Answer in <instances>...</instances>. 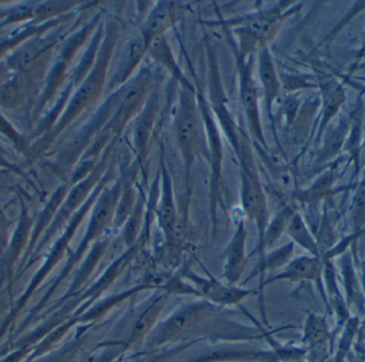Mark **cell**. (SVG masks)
<instances>
[{
    "mask_svg": "<svg viewBox=\"0 0 365 362\" xmlns=\"http://www.w3.org/2000/svg\"><path fill=\"white\" fill-rule=\"evenodd\" d=\"M115 32V28L109 27L107 30L106 36L103 38L93 68L85 79L75 87L63 112L61 113L53 128L43 134L36 142L32 143L30 159H36L46 153L47 149L55 143L58 137L66 128L70 127L100 97L103 87L106 83L107 68L110 61L113 45L117 40Z\"/></svg>",
    "mask_w": 365,
    "mask_h": 362,
    "instance_id": "1",
    "label": "cell"
},
{
    "mask_svg": "<svg viewBox=\"0 0 365 362\" xmlns=\"http://www.w3.org/2000/svg\"><path fill=\"white\" fill-rule=\"evenodd\" d=\"M96 23V21L81 28L78 32L73 34L70 38H66L63 44L61 45L59 53L51 62V68L45 77L42 91L36 104L32 107L31 117L34 121L40 119L41 117H43V113L48 108L49 105L55 104L58 93L61 91L66 79H68V73L71 63L83 43L89 38V34L94 29Z\"/></svg>",
    "mask_w": 365,
    "mask_h": 362,
    "instance_id": "2",
    "label": "cell"
},
{
    "mask_svg": "<svg viewBox=\"0 0 365 362\" xmlns=\"http://www.w3.org/2000/svg\"><path fill=\"white\" fill-rule=\"evenodd\" d=\"M217 308L203 299L182 306L166 320L158 323L148 338V346L160 348L188 337L216 314Z\"/></svg>",
    "mask_w": 365,
    "mask_h": 362,
    "instance_id": "3",
    "label": "cell"
},
{
    "mask_svg": "<svg viewBox=\"0 0 365 362\" xmlns=\"http://www.w3.org/2000/svg\"><path fill=\"white\" fill-rule=\"evenodd\" d=\"M121 191L122 181H118L110 188H103L102 192L100 193L98 199L94 203L93 207H92L91 218H90L85 235L79 243L76 252L71 256L68 265L64 267L55 284L51 287L48 292L45 294L47 299H51V295L58 288L57 286H59L63 282L64 278L70 274L74 265H76V263L81 260L86 250L89 248L90 244L100 239L105 230L108 228L109 225L113 223V218H115V209H117Z\"/></svg>",
    "mask_w": 365,
    "mask_h": 362,
    "instance_id": "4",
    "label": "cell"
},
{
    "mask_svg": "<svg viewBox=\"0 0 365 362\" xmlns=\"http://www.w3.org/2000/svg\"><path fill=\"white\" fill-rule=\"evenodd\" d=\"M107 159H108V154H104L102 159L98 162L96 168L86 179L77 182V183L72 184V186L68 188L61 206H60L55 218H53V222L49 225L48 228L36 244V248H34V252L30 257L31 259H30L29 262L34 259V257L40 254L42 250H44L48 246V244L53 241V238L58 235V233L63 230L64 227L70 222L71 218L90 198L92 193L94 192L100 182L104 179Z\"/></svg>",
    "mask_w": 365,
    "mask_h": 362,
    "instance_id": "5",
    "label": "cell"
},
{
    "mask_svg": "<svg viewBox=\"0 0 365 362\" xmlns=\"http://www.w3.org/2000/svg\"><path fill=\"white\" fill-rule=\"evenodd\" d=\"M238 159L240 164V201H242V211L250 222L257 227V252L259 259L262 255V244H263L264 235L268 225L267 203H266L265 193L262 188L255 164L251 156L245 147H240L237 151Z\"/></svg>",
    "mask_w": 365,
    "mask_h": 362,
    "instance_id": "6",
    "label": "cell"
},
{
    "mask_svg": "<svg viewBox=\"0 0 365 362\" xmlns=\"http://www.w3.org/2000/svg\"><path fill=\"white\" fill-rule=\"evenodd\" d=\"M289 4L283 2L269 10L245 17L237 23L238 27L234 31L237 34L240 45L236 49L242 55H253L257 49L266 48V45L276 36L283 21L291 14Z\"/></svg>",
    "mask_w": 365,
    "mask_h": 362,
    "instance_id": "7",
    "label": "cell"
},
{
    "mask_svg": "<svg viewBox=\"0 0 365 362\" xmlns=\"http://www.w3.org/2000/svg\"><path fill=\"white\" fill-rule=\"evenodd\" d=\"M192 92L182 89L180 94V104L175 117L178 143L181 149L182 157L186 166L187 174L195 158L204 147L203 134L201 130L199 111L195 106Z\"/></svg>",
    "mask_w": 365,
    "mask_h": 362,
    "instance_id": "8",
    "label": "cell"
},
{
    "mask_svg": "<svg viewBox=\"0 0 365 362\" xmlns=\"http://www.w3.org/2000/svg\"><path fill=\"white\" fill-rule=\"evenodd\" d=\"M46 74L47 70L38 68L14 73L0 87V110L16 112L25 107L32 109L42 91Z\"/></svg>",
    "mask_w": 365,
    "mask_h": 362,
    "instance_id": "9",
    "label": "cell"
},
{
    "mask_svg": "<svg viewBox=\"0 0 365 362\" xmlns=\"http://www.w3.org/2000/svg\"><path fill=\"white\" fill-rule=\"evenodd\" d=\"M182 278L188 282L187 284L192 289L195 297L217 307L240 305L247 297L255 294V290L230 286L212 277L210 274L208 276L197 275L190 269L182 272Z\"/></svg>",
    "mask_w": 365,
    "mask_h": 362,
    "instance_id": "10",
    "label": "cell"
},
{
    "mask_svg": "<svg viewBox=\"0 0 365 362\" xmlns=\"http://www.w3.org/2000/svg\"><path fill=\"white\" fill-rule=\"evenodd\" d=\"M237 62L238 87H240V104L244 109L245 117L251 134L257 142L266 147L262 129L261 117L259 110V95L252 74V55H245L235 48Z\"/></svg>",
    "mask_w": 365,
    "mask_h": 362,
    "instance_id": "11",
    "label": "cell"
},
{
    "mask_svg": "<svg viewBox=\"0 0 365 362\" xmlns=\"http://www.w3.org/2000/svg\"><path fill=\"white\" fill-rule=\"evenodd\" d=\"M34 224V218L30 216L25 203L21 199V212L16 227L11 235L6 250L0 257V288L4 284H8V287L12 284L15 265L19 259L23 258L21 255H25L27 250Z\"/></svg>",
    "mask_w": 365,
    "mask_h": 362,
    "instance_id": "12",
    "label": "cell"
},
{
    "mask_svg": "<svg viewBox=\"0 0 365 362\" xmlns=\"http://www.w3.org/2000/svg\"><path fill=\"white\" fill-rule=\"evenodd\" d=\"M61 36L45 38V34L34 36L13 51L6 61L14 73L24 72L31 66L51 59L53 50L60 44Z\"/></svg>",
    "mask_w": 365,
    "mask_h": 362,
    "instance_id": "13",
    "label": "cell"
},
{
    "mask_svg": "<svg viewBox=\"0 0 365 362\" xmlns=\"http://www.w3.org/2000/svg\"><path fill=\"white\" fill-rule=\"evenodd\" d=\"M323 275V259L314 256H302L292 259L289 265H285L278 273L265 278L259 288V292L263 293L264 288L280 282H317Z\"/></svg>",
    "mask_w": 365,
    "mask_h": 362,
    "instance_id": "14",
    "label": "cell"
},
{
    "mask_svg": "<svg viewBox=\"0 0 365 362\" xmlns=\"http://www.w3.org/2000/svg\"><path fill=\"white\" fill-rule=\"evenodd\" d=\"M246 226L244 220H240L236 225L233 237L225 252L222 277L225 278V284L230 286H236L246 269Z\"/></svg>",
    "mask_w": 365,
    "mask_h": 362,
    "instance_id": "15",
    "label": "cell"
},
{
    "mask_svg": "<svg viewBox=\"0 0 365 362\" xmlns=\"http://www.w3.org/2000/svg\"><path fill=\"white\" fill-rule=\"evenodd\" d=\"M180 18L177 2L160 1L148 15L141 28V34L145 45L155 38L165 36V33L178 23Z\"/></svg>",
    "mask_w": 365,
    "mask_h": 362,
    "instance_id": "16",
    "label": "cell"
},
{
    "mask_svg": "<svg viewBox=\"0 0 365 362\" xmlns=\"http://www.w3.org/2000/svg\"><path fill=\"white\" fill-rule=\"evenodd\" d=\"M168 293H165L156 297L139 316L124 346V350H130L147 341L152 331L158 326V320L168 303Z\"/></svg>",
    "mask_w": 365,
    "mask_h": 362,
    "instance_id": "17",
    "label": "cell"
},
{
    "mask_svg": "<svg viewBox=\"0 0 365 362\" xmlns=\"http://www.w3.org/2000/svg\"><path fill=\"white\" fill-rule=\"evenodd\" d=\"M158 223L164 231L167 241L173 243L177 238L178 215L173 196V181L164 164H162V195L158 205Z\"/></svg>",
    "mask_w": 365,
    "mask_h": 362,
    "instance_id": "18",
    "label": "cell"
},
{
    "mask_svg": "<svg viewBox=\"0 0 365 362\" xmlns=\"http://www.w3.org/2000/svg\"><path fill=\"white\" fill-rule=\"evenodd\" d=\"M147 53V45L141 36L133 38L124 46L121 57L118 62L117 70L111 78V90L122 87L128 82L130 75L135 72L143 60V55Z\"/></svg>",
    "mask_w": 365,
    "mask_h": 362,
    "instance_id": "19",
    "label": "cell"
},
{
    "mask_svg": "<svg viewBox=\"0 0 365 362\" xmlns=\"http://www.w3.org/2000/svg\"><path fill=\"white\" fill-rule=\"evenodd\" d=\"M68 188H70L66 184H62L59 188H57V190L51 195L48 203L45 205L44 209L42 210L40 215L34 220L29 245H28L27 250H26L25 255H24L23 260H25V259L27 260V259H30V257H31L32 252H34L38 242L40 241L41 237L44 235L45 231L47 230L49 225L53 222L58 209H59L66 193H68Z\"/></svg>",
    "mask_w": 365,
    "mask_h": 362,
    "instance_id": "20",
    "label": "cell"
},
{
    "mask_svg": "<svg viewBox=\"0 0 365 362\" xmlns=\"http://www.w3.org/2000/svg\"><path fill=\"white\" fill-rule=\"evenodd\" d=\"M70 17L71 14H68L60 17V18L47 21V23H42V25H26L23 29L11 34L8 38H0V62L4 61L13 51L16 50L21 45L29 41L30 38L41 36V34H46L47 32L56 29L62 23L68 21Z\"/></svg>",
    "mask_w": 365,
    "mask_h": 362,
    "instance_id": "21",
    "label": "cell"
},
{
    "mask_svg": "<svg viewBox=\"0 0 365 362\" xmlns=\"http://www.w3.org/2000/svg\"><path fill=\"white\" fill-rule=\"evenodd\" d=\"M259 76L263 87L266 110L270 119L272 117V107L280 94V81L274 68L272 55L267 47L261 49L259 53Z\"/></svg>",
    "mask_w": 365,
    "mask_h": 362,
    "instance_id": "22",
    "label": "cell"
},
{
    "mask_svg": "<svg viewBox=\"0 0 365 362\" xmlns=\"http://www.w3.org/2000/svg\"><path fill=\"white\" fill-rule=\"evenodd\" d=\"M321 92L323 115L319 124V137H322L328 124L338 115L345 102L344 90L336 79L324 81L321 85Z\"/></svg>",
    "mask_w": 365,
    "mask_h": 362,
    "instance_id": "23",
    "label": "cell"
},
{
    "mask_svg": "<svg viewBox=\"0 0 365 362\" xmlns=\"http://www.w3.org/2000/svg\"><path fill=\"white\" fill-rule=\"evenodd\" d=\"M150 57L156 62V63L162 65L165 70H168L169 74L173 75V78L177 79L180 83L182 85V89L187 90V91L192 92V87L190 83L185 79L184 75H182V70H180L179 65H178L177 61H175V55H173V50H171L170 46H169L168 42H167L165 36H160V38H155L150 43L148 46V53Z\"/></svg>",
    "mask_w": 365,
    "mask_h": 362,
    "instance_id": "24",
    "label": "cell"
},
{
    "mask_svg": "<svg viewBox=\"0 0 365 362\" xmlns=\"http://www.w3.org/2000/svg\"><path fill=\"white\" fill-rule=\"evenodd\" d=\"M78 4V1H44L34 4L31 21L28 25H42L47 21L66 16L71 14L73 9Z\"/></svg>",
    "mask_w": 365,
    "mask_h": 362,
    "instance_id": "25",
    "label": "cell"
},
{
    "mask_svg": "<svg viewBox=\"0 0 365 362\" xmlns=\"http://www.w3.org/2000/svg\"><path fill=\"white\" fill-rule=\"evenodd\" d=\"M285 233L291 238L294 244H297L300 247L304 248L311 256L321 258L317 240L313 237L312 233L307 227L304 218L298 212L295 211V213L292 215Z\"/></svg>",
    "mask_w": 365,
    "mask_h": 362,
    "instance_id": "26",
    "label": "cell"
},
{
    "mask_svg": "<svg viewBox=\"0 0 365 362\" xmlns=\"http://www.w3.org/2000/svg\"><path fill=\"white\" fill-rule=\"evenodd\" d=\"M294 255V243L285 244L282 247L277 248V250H272V252H268L264 257L263 261L259 265H257V271L255 274L248 278L255 277L259 276V287L263 284L264 280L266 278V274L267 272H274L276 270H282L285 265H289L293 259Z\"/></svg>",
    "mask_w": 365,
    "mask_h": 362,
    "instance_id": "27",
    "label": "cell"
},
{
    "mask_svg": "<svg viewBox=\"0 0 365 362\" xmlns=\"http://www.w3.org/2000/svg\"><path fill=\"white\" fill-rule=\"evenodd\" d=\"M156 100L148 102L147 106L143 109L139 122L135 127L134 141L139 159L145 160L148 151V141H149L150 132L154 123V117L156 115Z\"/></svg>",
    "mask_w": 365,
    "mask_h": 362,
    "instance_id": "28",
    "label": "cell"
},
{
    "mask_svg": "<svg viewBox=\"0 0 365 362\" xmlns=\"http://www.w3.org/2000/svg\"><path fill=\"white\" fill-rule=\"evenodd\" d=\"M294 213H295V211L291 207L283 208L268 223L265 235H264L263 244H262V255L261 258L259 259V265L263 261L268 248L274 247V244L280 240L283 233H285L287 225H289V220H291Z\"/></svg>",
    "mask_w": 365,
    "mask_h": 362,
    "instance_id": "29",
    "label": "cell"
},
{
    "mask_svg": "<svg viewBox=\"0 0 365 362\" xmlns=\"http://www.w3.org/2000/svg\"><path fill=\"white\" fill-rule=\"evenodd\" d=\"M0 138L9 141L11 145L25 157L31 155L32 142L30 137L21 134L0 110Z\"/></svg>",
    "mask_w": 365,
    "mask_h": 362,
    "instance_id": "30",
    "label": "cell"
},
{
    "mask_svg": "<svg viewBox=\"0 0 365 362\" xmlns=\"http://www.w3.org/2000/svg\"><path fill=\"white\" fill-rule=\"evenodd\" d=\"M329 338V331L326 319L317 314H310L304 327L302 342L309 348H317L325 344Z\"/></svg>",
    "mask_w": 365,
    "mask_h": 362,
    "instance_id": "31",
    "label": "cell"
},
{
    "mask_svg": "<svg viewBox=\"0 0 365 362\" xmlns=\"http://www.w3.org/2000/svg\"><path fill=\"white\" fill-rule=\"evenodd\" d=\"M334 171H327L325 174L319 177L310 188L302 191L298 195V198L302 203H309V205H317L322 199L325 198L329 194L332 186H334Z\"/></svg>",
    "mask_w": 365,
    "mask_h": 362,
    "instance_id": "32",
    "label": "cell"
},
{
    "mask_svg": "<svg viewBox=\"0 0 365 362\" xmlns=\"http://www.w3.org/2000/svg\"><path fill=\"white\" fill-rule=\"evenodd\" d=\"M347 132H349V126L345 122H341L330 134H327L324 143L323 151L319 155V160L321 164L332 159L340 151L343 143L345 142Z\"/></svg>",
    "mask_w": 365,
    "mask_h": 362,
    "instance_id": "33",
    "label": "cell"
},
{
    "mask_svg": "<svg viewBox=\"0 0 365 362\" xmlns=\"http://www.w3.org/2000/svg\"><path fill=\"white\" fill-rule=\"evenodd\" d=\"M351 218L354 235H358L365 228V188H360L354 196Z\"/></svg>",
    "mask_w": 365,
    "mask_h": 362,
    "instance_id": "34",
    "label": "cell"
},
{
    "mask_svg": "<svg viewBox=\"0 0 365 362\" xmlns=\"http://www.w3.org/2000/svg\"><path fill=\"white\" fill-rule=\"evenodd\" d=\"M0 171H8V172L13 173L17 176L26 179L25 173L15 164L12 155H11L8 149L2 144V142H0Z\"/></svg>",
    "mask_w": 365,
    "mask_h": 362,
    "instance_id": "35",
    "label": "cell"
},
{
    "mask_svg": "<svg viewBox=\"0 0 365 362\" xmlns=\"http://www.w3.org/2000/svg\"><path fill=\"white\" fill-rule=\"evenodd\" d=\"M11 225H12V222L9 220L4 210L0 208V257L2 256L9 244L11 237Z\"/></svg>",
    "mask_w": 365,
    "mask_h": 362,
    "instance_id": "36",
    "label": "cell"
},
{
    "mask_svg": "<svg viewBox=\"0 0 365 362\" xmlns=\"http://www.w3.org/2000/svg\"><path fill=\"white\" fill-rule=\"evenodd\" d=\"M13 74H14V72L11 70L6 60L0 62V87H1L4 83H6V81L13 76Z\"/></svg>",
    "mask_w": 365,
    "mask_h": 362,
    "instance_id": "37",
    "label": "cell"
},
{
    "mask_svg": "<svg viewBox=\"0 0 365 362\" xmlns=\"http://www.w3.org/2000/svg\"><path fill=\"white\" fill-rule=\"evenodd\" d=\"M71 359H72V352H64L47 357V358L42 359V361L38 362H70Z\"/></svg>",
    "mask_w": 365,
    "mask_h": 362,
    "instance_id": "38",
    "label": "cell"
},
{
    "mask_svg": "<svg viewBox=\"0 0 365 362\" xmlns=\"http://www.w3.org/2000/svg\"><path fill=\"white\" fill-rule=\"evenodd\" d=\"M357 168L359 170L365 168V144L359 147V151L357 153Z\"/></svg>",
    "mask_w": 365,
    "mask_h": 362,
    "instance_id": "39",
    "label": "cell"
},
{
    "mask_svg": "<svg viewBox=\"0 0 365 362\" xmlns=\"http://www.w3.org/2000/svg\"><path fill=\"white\" fill-rule=\"evenodd\" d=\"M12 23V21H11L10 17H6V18L2 19L1 21H0V31H1L4 28H6V26L11 25Z\"/></svg>",
    "mask_w": 365,
    "mask_h": 362,
    "instance_id": "40",
    "label": "cell"
},
{
    "mask_svg": "<svg viewBox=\"0 0 365 362\" xmlns=\"http://www.w3.org/2000/svg\"><path fill=\"white\" fill-rule=\"evenodd\" d=\"M365 55V32L364 34V38H362V44L361 49L359 51V59H361L362 57Z\"/></svg>",
    "mask_w": 365,
    "mask_h": 362,
    "instance_id": "41",
    "label": "cell"
},
{
    "mask_svg": "<svg viewBox=\"0 0 365 362\" xmlns=\"http://www.w3.org/2000/svg\"><path fill=\"white\" fill-rule=\"evenodd\" d=\"M284 362H306L304 361V359H296V361H284Z\"/></svg>",
    "mask_w": 365,
    "mask_h": 362,
    "instance_id": "42",
    "label": "cell"
}]
</instances>
